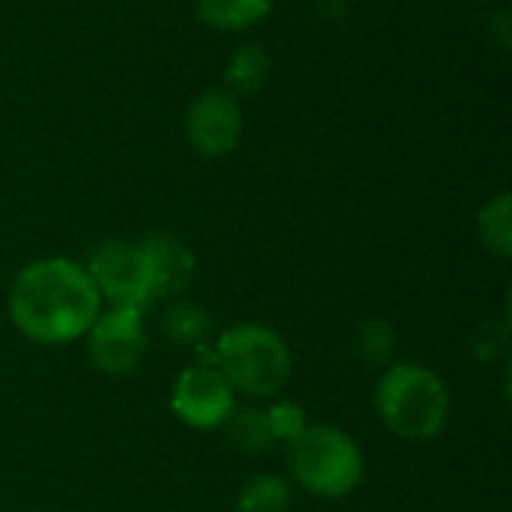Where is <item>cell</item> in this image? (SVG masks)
<instances>
[{"label":"cell","instance_id":"obj_1","mask_svg":"<svg viewBox=\"0 0 512 512\" xmlns=\"http://www.w3.org/2000/svg\"><path fill=\"white\" fill-rule=\"evenodd\" d=\"M102 297L84 264L69 258H42L27 264L9 288V318L21 336L39 345H69L81 339Z\"/></svg>","mask_w":512,"mask_h":512},{"label":"cell","instance_id":"obj_2","mask_svg":"<svg viewBox=\"0 0 512 512\" xmlns=\"http://www.w3.org/2000/svg\"><path fill=\"white\" fill-rule=\"evenodd\" d=\"M195 354L213 363L234 393L249 399H276L294 369L288 342L264 324H234Z\"/></svg>","mask_w":512,"mask_h":512},{"label":"cell","instance_id":"obj_3","mask_svg":"<svg viewBox=\"0 0 512 512\" xmlns=\"http://www.w3.org/2000/svg\"><path fill=\"white\" fill-rule=\"evenodd\" d=\"M375 411L396 438L426 444L447 429V381L423 363H390L375 387Z\"/></svg>","mask_w":512,"mask_h":512},{"label":"cell","instance_id":"obj_4","mask_svg":"<svg viewBox=\"0 0 512 512\" xmlns=\"http://www.w3.org/2000/svg\"><path fill=\"white\" fill-rule=\"evenodd\" d=\"M288 447L291 480L315 498H345L363 483V450L336 426H306Z\"/></svg>","mask_w":512,"mask_h":512},{"label":"cell","instance_id":"obj_5","mask_svg":"<svg viewBox=\"0 0 512 512\" xmlns=\"http://www.w3.org/2000/svg\"><path fill=\"white\" fill-rule=\"evenodd\" d=\"M87 336V354L96 372L108 378L132 375L147 354V324L144 309L108 306L96 315Z\"/></svg>","mask_w":512,"mask_h":512},{"label":"cell","instance_id":"obj_6","mask_svg":"<svg viewBox=\"0 0 512 512\" xmlns=\"http://www.w3.org/2000/svg\"><path fill=\"white\" fill-rule=\"evenodd\" d=\"M168 405L183 426L195 432H216L237 408V393L213 363L195 360L174 378Z\"/></svg>","mask_w":512,"mask_h":512},{"label":"cell","instance_id":"obj_7","mask_svg":"<svg viewBox=\"0 0 512 512\" xmlns=\"http://www.w3.org/2000/svg\"><path fill=\"white\" fill-rule=\"evenodd\" d=\"M90 282L96 285L102 303L108 306H135L144 309L150 297L147 285V270L138 243L126 240H102L90 249L87 264H84Z\"/></svg>","mask_w":512,"mask_h":512},{"label":"cell","instance_id":"obj_8","mask_svg":"<svg viewBox=\"0 0 512 512\" xmlns=\"http://www.w3.org/2000/svg\"><path fill=\"white\" fill-rule=\"evenodd\" d=\"M243 132L237 96L228 90H204L192 99L186 114V138L201 156H225Z\"/></svg>","mask_w":512,"mask_h":512},{"label":"cell","instance_id":"obj_9","mask_svg":"<svg viewBox=\"0 0 512 512\" xmlns=\"http://www.w3.org/2000/svg\"><path fill=\"white\" fill-rule=\"evenodd\" d=\"M138 249L144 258L150 297H177L189 288L195 276V255L177 234L156 231L144 237Z\"/></svg>","mask_w":512,"mask_h":512},{"label":"cell","instance_id":"obj_10","mask_svg":"<svg viewBox=\"0 0 512 512\" xmlns=\"http://www.w3.org/2000/svg\"><path fill=\"white\" fill-rule=\"evenodd\" d=\"M162 336L180 348H204L213 339V315L189 300H177L162 315Z\"/></svg>","mask_w":512,"mask_h":512},{"label":"cell","instance_id":"obj_11","mask_svg":"<svg viewBox=\"0 0 512 512\" xmlns=\"http://www.w3.org/2000/svg\"><path fill=\"white\" fill-rule=\"evenodd\" d=\"M222 432H225V441L246 456H258L276 447L264 408H234Z\"/></svg>","mask_w":512,"mask_h":512},{"label":"cell","instance_id":"obj_12","mask_svg":"<svg viewBox=\"0 0 512 512\" xmlns=\"http://www.w3.org/2000/svg\"><path fill=\"white\" fill-rule=\"evenodd\" d=\"M477 234L486 252L507 261L512 258V198L507 192L486 201L477 213Z\"/></svg>","mask_w":512,"mask_h":512},{"label":"cell","instance_id":"obj_13","mask_svg":"<svg viewBox=\"0 0 512 512\" xmlns=\"http://www.w3.org/2000/svg\"><path fill=\"white\" fill-rule=\"evenodd\" d=\"M273 9V0H198V15L216 30H243L258 24Z\"/></svg>","mask_w":512,"mask_h":512},{"label":"cell","instance_id":"obj_14","mask_svg":"<svg viewBox=\"0 0 512 512\" xmlns=\"http://www.w3.org/2000/svg\"><path fill=\"white\" fill-rule=\"evenodd\" d=\"M270 54L258 45H243L231 54L225 66L228 93H258L270 81Z\"/></svg>","mask_w":512,"mask_h":512},{"label":"cell","instance_id":"obj_15","mask_svg":"<svg viewBox=\"0 0 512 512\" xmlns=\"http://www.w3.org/2000/svg\"><path fill=\"white\" fill-rule=\"evenodd\" d=\"M291 507V483L279 474H255L237 495V512H285Z\"/></svg>","mask_w":512,"mask_h":512},{"label":"cell","instance_id":"obj_16","mask_svg":"<svg viewBox=\"0 0 512 512\" xmlns=\"http://www.w3.org/2000/svg\"><path fill=\"white\" fill-rule=\"evenodd\" d=\"M396 345H399V333L384 318H366V321H360V327L354 333L357 357L366 366H375V369H387L393 363Z\"/></svg>","mask_w":512,"mask_h":512},{"label":"cell","instance_id":"obj_17","mask_svg":"<svg viewBox=\"0 0 512 512\" xmlns=\"http://www.w3.org/2000/svg\"><path fill=\"white\" fill-rule=\"evenodd\" d=\"M267 423H270V432H273L276 444H291L309 426L303 405H297L291 399H276L267 408Z\"/></svg>","mask_w":512,"mask_h":512}]
</instances>
